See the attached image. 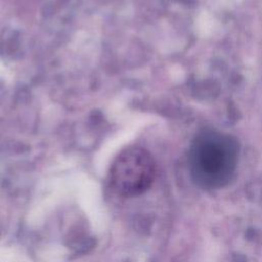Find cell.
Returning <instances> with one entry per match:
<instances>
[{
    "label": "cell",
    "instance_id": "cell-1",
    "mask_svg": "<svg viewBox=\"0 0 262 262\" xmlns=\"http://www.w3.org/2000/svg\"><path fill=\"white\" fill-rule=\"evenodd\" d=\"M238 157L236 140L220 132H204L195 137L189 151L192 179L203 188H220L231 179Z\"/></svg>",
    "mask_w": 262,
    "mask_h": 262
},
{
    "label": "cell",
    "instance_id": "cell-2",
    "mask_svg": "<svg viewBox=\"0 0 262 262\" xmlns=\"http://www.w3.org/2000/svg\"><path fill=\"white\" fill-rule=\"evenodd\" d=\"M155 176L156 163L150 152L140 146H130L114 160L108 181L117 194L131 198L145 192L152 184Z\"/></svg>",
    "mask_w": 262,
    "mask_h": 262
}]
</instances>
